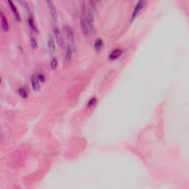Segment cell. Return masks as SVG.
<instances>
[{
	"mask_svg": "<svg viewBox=\"0 0 189 189\" xmlns=\"http://www.w3.org/2000/svg\"><path fill=\"white\" fill-rule=\"evenodd\" d=\"M146 0H138L137 1V4H135L134 10L132 11V16H131V21L132 22L135 19H137L140 15L142 11L146 8Z\"/></svg>",
	"mask_w": 189,
	"mask_h": 189,
	"instance_id": "cell-1",
	"label": "cell"
},
{
	"mask_svg": "<svg viewBox=\"0 0 189 189\" xmlns=\"http://www.w3.org/2000/svg\"><path fill=\"white\" fill-rule=\"evenodd\" d=\"M80 22H81V30H82L83 33L84 35H88L90 32H89V26H88L87 23V18H86V10L84 6L81 8V19H80Z\"/></svg>",
	"mask_w": 189,
	"mask_h": 189,
	"instance_id": "cell-2",
	"label": "cell"
},
{
	"mask_svg": "<svg viewBox=\"0 0 189 189\" xmlns=\"http://www.w3.org/2000/svg\"><path fill=\"white\" fill-rule=\"evenodd\" d=\"M66 28V33H67V37L68 40L69 45L71 46L73 49H75V39H74V33L72 28L69 26L65 27Z\"/></svg>",
	"mask_w": 189,
	"mask_h": 189,
	"instance_id": "cell-3",
	"label": "cell"
},
{
	"mask_svg": "<svg viewBox=\"0 0 189 189\" xmlns=\"http://www.w3.org/2000/svg\"><path fill=\"white\" fill-rule=\"evenodd\" d=\"M54 30V35H55L57 43L58 44V45L60 47H64V41L63 36H62V33H61V30H59V28L58 27L55 26L53 28Z\"/></svg>",
	"mask_w": 189,
	"mask_h": 189,
	"instance_id": "cell-4",
	"label": "cell"
},
{
	"mask_svg": "<svg viewBox=\"0 0 189 189\" xmlns=\"http://www.w3.org/2000/svg\"><path fill=\"white\" fill-rule=\"evenodd\" d=\"M46 2H47L48 7H49L50 11L51 16H52V19H53L55 22H56L57 20V10L56 8L55 7V4H54L52 0H45Z\"/></svg>",
	"mask_w": 189,
	"mask_h": 189,
	"instance_id": "cell-5",
	"label": "cell"
},
{
	"mask_svg": "<svg viewBox=\"0 0 189 189\" xmlns=\"http://www.w3.org/2000/svg\"><path fill=\"white\" fill-rule=\"evenodd\" d=\"M123 54V51L121 48H116V49H114L110 53L109 56V59L110 61H115L117 60L118 58H119L121 56V55Z\"/></svg>",
	"mask_w": 189,
	"mask_h": 189,
	"instance_id": "cell-6",
	"label": "cell"
},
{
	"mask_svg": "<svg viewBox=\"0 0 189 189\" xmlns=\"http://www.w3.org/2000/svg\"><path fill=\"white\" fill-rule=\"evenodd\" d=\"M8 2L11 11H12L13 14H14V16H15L16 21H18V22H20L21 16H20V14H19V13L18 10H17V8H16V5L14 4V2H13L12 0H8Z\"/></svg>",
	"mask_w": 189,
	"mask_h": 189,
	"instance_id": "cell-7",
	"label": "cell"
},
{
	"mask_svg": "<svg viewBox=\"0 0 189 189\" xmlns=\"http://www.w3.org/2000/svg\"><path fill=\"white\" fill-rule=\"evenodd\" d=\"M86 18H87V23L88 26H89V32L92 33L94 31V22H93V16H92V13L90 12V10H86Z\"/></svg>",
	"mask_w": 189,
	"mask_h": 189,
	"instance_id": "cell-8",
	"label": "cell"
},
{
	"mask_svg": "<svg viewBox=\"0 0 189 189\" xmlns=\"http://www.w3.org/2000/svg\"><path fill=\"white\" fill-rule=\"evenodd\" d=\"M30 81H31V86H32V89H33V91L35 92H37L40 89V81L38 79L37 76H32L31 79H30Z\"/></svg>",
	"mask_w": 189,
	"mask_h": 189,
	"instance_id": "cell-9",
	"label": "cell"
},
{
	"mask_svg": "<svg viewBox=\"0 0 189 189\" xmlns=\"http://www.w3.org/2000/svg\"><path fill=\"white\" fill-rule=\"evenodd\" d=\"M1 25H2V29L3 30V31L8 32L10 30V26L8 22V19L4 16V14L2 12H1Z\"/></svg>",
	"mask_w": 189,
	"mask_h": 189,
	"instance_id": "cell-10",
	"label": "cell"
},
{
	"mask_svg": "<svg viewBox=\"0 0 189 189\" xmlns=\"http://www.w3.org/2000/svg\"><path fill=\"white\" fill-rule=\"evenodd\" d=\"M73 51H74V49L71 47L70 45H67V47L66 49V52H65V56H64V61L65 62H70L73 58Z\"/></svg>",
	"mask_w": 189,
	"mask_h": 189,
	"instance_id": "cell-11",
	"label": "cell"
},
{
	"mask_svg": "<svg viewBox=\"0 0 189 189\" xmlns=\"http://www.w3.org/2000/svg\"><path fill=\"white\" fill-rule=\"evenodd\" d=\"M47 47L50 52H52V53H55V52H56V47L55 41H54L53 38L51 37V36H50L47 40Z\"/></svg>",
	"mask_w": 189,
	"mask_h": 189,
	"instance_id": "cell-12",
	"label": "cell"
},
{
	"mask_svg": "<svg viewBox=\"0 0 189 189\" xmlns=\"http://www.w3.org/2000/svg\"><path fill=\"white\" fill-rule=\"evenodd\" d=\"M28 26L29 28H30V30L33 32H38L37 28H36V25L35 24V21L34 19H33V16L31 14H29V16H28Z\"/></svg>",
	"mask_w": 189,
	"mask_h": 189,
	"instance_id": "cell-13",
	"label": "cell"
},
{
	"mask_svg": "<svg viewBox=\"0 0 189 189\" xmlns=\"http://www.w3.org/2000/svg\"><path fill=\"white\" fill-rule=\"evenodd\" d=\"M103 46H104L103 40L100 38H97L94 43V50H95V52H100L102 48H103Z\"/></svg>",
	"mask_w": 189,
	"mask_h": 189,
	"instance_id": "cell-14",
	"label": "cell"
},
{
	"mask_svg": "<svg viewBox=\"0 0 189 189\" xmlns=\"http://www.w3.org/2000/svg\"><path fill=\"white\" fill-rule=\"evenodd\" d=\"M18 92H19V95H20L22 98L25 99L28 98V96H29L28 90L27 89L26 87H25V86H20V87L18 89Z\"/></svg>",
	"mask_w": 189,
	"mask_h": 189,
	"instance_id": "cell-15",
	"label": "cell"
},
{
	"mask_svg": "<svg viewBox=\"0 0 189 189\" xmlns=\"http://www.w3.org/2000/svg\"><path fill=\"white\" fill-rule=\"evenodd\" d=\"M96 104H97V98H96L95 97L91 98L88 100L86 106V108H89V109L92 108V107H94V106L96 105Z\"/></svg>",
	"mask_w": 189,
	"mask_h": 189,
	"instance_id": "cell-16",
	"label": "cell"
},
{
	"mask_svg": "<svg viewBox=\"0 0 189 189\" xmlns=\"http://www.w3.org/2000/svg\"><path fill=\"white\" fill-rule=\"evenodd\" d=\"M58 67V60L56 57H53L51 60L50 62V67L52 70H55Z\"/></svg>",
	"mask_w": 189,
	"mask_h": 189,
	"instance_id": "cell-17",
	"label": "cell"
},
{
	"mask_svg": "<svg viewBox=\"0 0 189 189\" xmlns=\"http://www.w3.org/2000/svg\"><path fill=\"white\" fill-rule=\"evenodd\" d=\"M30 46H31L32 49L35 50V49H36V48H37L38 43H37V41H36V38H33V37H30Z\"/></svg>",
	"mask_w": 189,
	"mask_h": 189,
	"instance_id": "cell-18",
	"label": "cell"
},
{
	"mask_svg": "<svg viewBox=\"0 0 189 189\" xmlns=\"http://www.w3.org/2000/svg\"><path fill=\"white\" fill-rule=\"evenodd\" d=\"M17 1H18L21 4H22V5H23L24 7H25V8H26L27 10L28 11V12L30 13V8H29L28 4V2H26V0H17Z\"/></svg>",
	"mask_w": 189,
	"mask_h": 189,
	"instance_id": "cell-19",
	"label": "cell"
},
{
	"mask_svg": "<svg viewBox=\"0 0 189 189\" xmlns=\"http://www.w3.org/2000/svg\"><path fill=\"white\" fill-rule=\"evenodd\" d=\"M89 1L91 5H92V7L98 5V4H100V2H101V0H89Z\"/></svg>",
	"mask_w": 189,
	"mask_h": 189,
	"instance_id": "cell-20",
	"label": "cell"
},
{
	"mask_svg": "<svg viewBox=\"0 0 189 189\" xmlns=\"http://www.w3.org/2000/svg\"><path fill=\"white\" fill-rule=\"evenodd\" d=\"M36 76H37L38 79L39 80L40 82H44V81H45V77H44V76L43 74L38 73V74Z\"/></svg>",
	"mask_w": 189,
	"mask_h": 189,
	"instance_id": "cell-21",
	"label": "cell"
}]
</instances>
